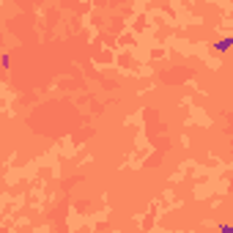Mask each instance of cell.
Instances as JSON below:
<instances>
[{"instance_id": "6da1fadb", "label": "cell", "mask_w": 233, "mask_h": 233, "mask_svg": "<svg viewBox=\"0 0 233 233\" xmlns=\"http://www.w3.org/2000/svg\"><path fill=\"white\" fill-rule=\"evenodd\" d=\"M230 44H233V39H222V41H219V44H217V47H219V50H228Z\"/></svg>"}]
</instances>
